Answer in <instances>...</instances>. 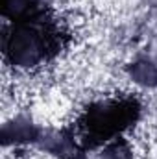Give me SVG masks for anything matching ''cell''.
I'll return each instance as SVG.
<instances>
[{"instance_id": "cell-1", "label": "cell", "mask_w": 157, "mask_h": 159, "mask_svg": "<svg viewBox=\"0 0 157 159\" xmlns=\"http://www.w3.org/2000/svg\"><path fill=\"white\" fill-rule=\"evenodd\" d=\"M69 43V32L43 0L20 15L7 19L2 28L4 59L19 69H35L50 63Z\"/></svg>"}, {"instance_id": "cell-2", "label": "cell", "mask_w": 157, "mask_h": 159, "mask_svg": "<svg viewBox=\"0 0 157 159\" xmlns=\"http://www.w3.org/2000/svg\"><path fill=\"white\" fill-rule=\"evenodd\" d=\"M142 117V102L133 94L94 100L83 107L74 122V133L85 152H94L122 137Z\"/></svg>"}, {"instance_id": "cell-3", "label": "cell", "mask_w": 157, "mask_h": 159, "mask_svg": "<svg viewBox=\"0 0 157 159\" xmlns=\"http://www.w3.org/2000/svg\"><path fill=\"white\" fill-rule=\"evenodd\" d=\"M37 146L56 159H87V152L81 148L72 126L61 129H43Z\"/></svg>"}, {"instance_id": "cell-4", "label": "cell", "mask_w": 157, "mask_h": 159, "mask_svg": "<svg viewBox=\"0 0 157 159\" xmlns=\"http://www.w3.org/2000/svg\"><path fill=\"white\" fill-rule=\"evenodd\" d=\"M41 129L39 126H35L34 122L26 117H17V119L9 120L2 126V144L9 146V144H24V143H32L37 144L41 137Z\"/></svg>"}, {"instance_id": "cell-5", "label": "cell", "mask_w": 157, "mask_h": 159, "mask_svg": "<svg viewBox=\"0 0 157 159\" xmlns=\"http://www.w3.org/2000/svg\"><path fill=\"white\" fill-rule=\"evenodd\" d=\"M92 159H137L129 143L124 137H118L115 141L107 143L105 146L100 148V152Z\"/></svg>"}, {"instance_id": "cell-6", "label": "cell", "mask_w": 157, "mask_h": 159, "mask_svg": "<svg viewBox=\"0 0 157 159\" xmlns=\"http://www.w3.org/2000/svg\"><path fill=\"white\" fill-rule=\"evenodd\" d=\"M129 72L135 81L142 85H155L157 83V63L154 59H139L131 63Z\"/></svg>"}, {"instance_id": "cell-7", "label": "cell", "mask_w": 157, "mask_h": 159, "mask_svg": "<svg viewBox=\"0 0 157 159\" xmlns=\"http://www.w3.org/2000/svg\"><path fill=\"white\" fill-rule=\"evenodd\" d=\"M39 2L41 0H2V17H4V20L13 19Z\"/></svg>"}]
</instances>
